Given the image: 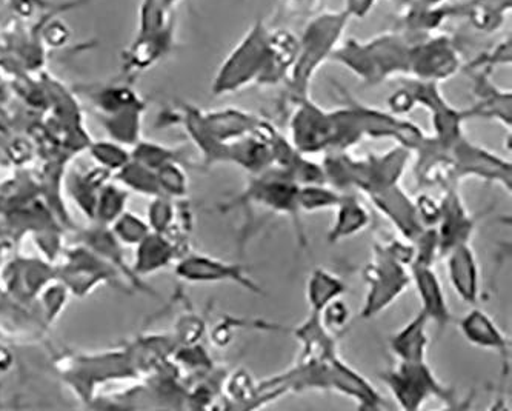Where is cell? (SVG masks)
Returning <instances> with one entry per match:
<instances>
[{"instance_id":"6da1fadb","label":"cell","mask_w":512,"mask_h":411,"mask_svg":"<svg viewBox=\"0 0 512 411\" xmlns=\"http://www.w3.org/2000/svg\"><path fill=\"white\" fill-rule=\"evenodd\" d=\"M385 381L400 404L409 410H416L429 396L446 395L423 362H403Z\"/></svg>"},{"instance_id":"7a4b0ae2","label":"cell","mask_w":512,"mask_h":411,"mask_svg":"<svg viewBox=\"0 0 512 411\" xmlns=\"http://www.w3.org/2000/svg\"><path fill=\"white\" fill-rule=\"evenodd\" d=\"M396 264V259L382 254L380 264L374 265L373 268L370 267L371 273L366 278L370 281L373 291L368 296L366 316L376 315L377 311L385 308L389 302H393V299L397 298L408 282L406 274Z\"/></svg>"},{"instance_id":"3957f363","label":"cell","mask_w":512,"mask_h":411,"mask_svg":"<svg viewBox=\"0 0 512 411\" xmlns=\"http://www.w3.org/2000/svg\"><path fill=\"white\" fill-rule=\"evenodd\" d=\"M449 274L462 298L468 302H476L479 273L473 250L468 245L459 244L454 248L449 258Z\"/></svg>"},{"instance_id":"277c9868","label":"cell","mask_w":512,"mask_h":411,"mask_svg":"<svg viewBox=\"0 0 512 411\" xmlns=\"http://www.w3.org/2000/svg\"><path fill=\"white\" fill-rule=\"evenodd\" d=\"M414 278H416L417 287H419V293L423 299V313L443 327L448 322L449 313L436 273L429 270L428 265L416 264Z\"/></svg>"},{"instance_id":"5b68a950","label":"cell","mask_w":512,"mask_h":411,"mask_svg":"<svg viewBox=\"0 0 512 411\" xmlns=\"http://www.w3.org/2000/svg\"><path fill=\"white\" fill-rule=\"evenodd\" d=\"M428 316L422 311L408 327L394 336L393 350L403 362H423L425 358L426 335L425 322Z\"/></svg>"},{"instance_id":"8992f818","label":"cell","mask_w":512,"mask_h":411,"mask_svg":"<svg viewBox=\"0 0 512 411\" xmlns=\"http://www.w3.org/2000/svg\"><path fill=\"white\" fill-rule=\"evenodd\" d=\"M462 330L466 339L483 348H494V350L506 351L505 336L497 330L496 325L483 311H473L462 321Z\"/></svg>"},{"instance_id":"52a82bcc","label":"cell","mask_w":512,"mask_h":411,"mask_svg":"<svg viewBox=\"0 0 512 411\" xmlns=\"http://www.w3.org/2000/svg\"><path fill=\"white\" fill-rule=\"evenodd\" d=\"M342 284L325 271H316L310 282V299L316 311L325 307L331 299L336 298L342 291Z\"/></svg>"},{"instance_id":"ba28073f","label":"cell","mask_w":512,"mask_h":411,"mask_svg":"<svg viewBox=\"0 0 512 411\" xmlns=\"http://www.w3.org/2000/svg\"><path fill=\"white\" fill-rule=\"evenodd\" d=\"M366 222H368V216H366L363 208L354 201L346 202L345 207L339 213V221H337L336 225V238L348 236V234L360 230Z\"/></svg>"}]
</instances>
